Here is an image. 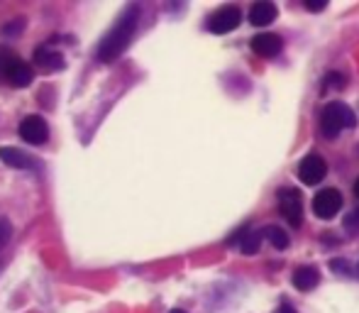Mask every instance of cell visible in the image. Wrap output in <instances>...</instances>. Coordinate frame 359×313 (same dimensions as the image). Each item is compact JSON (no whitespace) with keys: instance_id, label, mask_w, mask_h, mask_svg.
I'll use <instances>...</instances> for the list:
<instances>
[{"instance_id":"24","label":"cell","mask_w":359,"mask_h":313,"mask_svg":"<svg viewBox=\"0 0 359 313\" xmlns=\"http://www.w3.org/2000/svg\"><path fill=\"white\" fill-rule=\"evenodd\" d=\"M171 313H186V311H181V309H176V311H171Z\"/></svg>"},{"instance_id":"8","label":"cell","mask_w":359,"mask_h":313,"mask_svg":"<svg viewBox=\"0 0 359 313\" xmlns=\"http://www.w3.org/2000/svg\"><path fill=\"white\" fill-rule=\"evenodd\" d=\"M249 47H252V52L259 54V57H276L283 47V39L279 37V34L262 32V34H257V37H252Z\"/></svg>"},{"instance_id":"11","label":"cell","mask_w":359,"mask_h":313,"mask_svg":"<svg viewBox=\"0 0 359 313\" xmlns=\"http://www.w3.org/2000/svg\"><path fill=\"white\" fill-rule=\"evenodd\" d=\"M34 67L42 69V71H62V69L66 67V62H64L62 54L54 52V49L39 47L37 52H34Z\"/></svg>"},{"instance_id":"2","label":"cell","mask_w":359,"mask_h":313,"mask_svg":"<svg viewBox=\"0 0 359 313\" xmlns=\"http://www.w3.org/2000/svg\"><path fill=\"white\" fill-rule=\"evenodd\" d=\"M357 125V116L347 103L342 101H330L323 106L321 111V132L325 140H335L342 130Z\"/></svg>"},{"instance_id":"9","label":"cell","mask_w":359,"mask_h":313,"mask_svg":"<svg viewBox=\"0 0 359 313\" xmlns=\"http://www.w3.org/2000/svg\"><path fill=\"white\" fill-rule=\"evenodd\" d=\"M3 76L8 78L10 86H15V88H24V86H29V83H32L34 74H32V67H29V64H24L22 59L17 57L13 64H10L8 69H5Z\"/></svg>"},{"instance_id":"25","label":"cell","mask_w":359,"mask_h":313,"mask_svg":"<svg viewBox=\"0 0 359 313\" xmlns=\"http://www.w3.org/2000/svg\"><path fill=\"white\" fill-rule=\"evenodd\" d=\"M357 277H359V265H357Z\"/></svg>"},{"instance_id":"7","label":"cell","mask_w":359,"mask_h":313,"mask_svg":"<svg viewBox=\"0 0 359 313\" xmlns=\"http://www.w3.org/2000/svg\"><path fill=\"white\" fill-rule=\"evenodd\" d=\"M20 137L29 145H44L49 137V127L47 123L39 116H27L22 123H20Z\"/></svg>"},{"instance_id":"12","label":"cell","mask_w":359,"mask_h":313,"mask_svg":"<svg viewBox=\"0 0 359 313\" xmlns=\"http://www.w3.org/2000/svg\"><path fill=\"white\" fill-rule=\"evenodd\" d=\"M0 159H3V164H8V167H13V169H32L34 167L32 157H29L27 152L17 150V147H0Z\"/></svg>"},{"instance_id":"21","label":"cell","mask_w":359,"mask_h":313,"mask_svg":"<svg viewBox=\"0 0 359 313\" xmlns=\"http://www.w3.org/2000/svg\"><path fill=\"white\" fill-rule=\"evenodd\" d=\"M325 8H328V0H306V10H311V13H321Z\"/></svg>"},{"instance_id":"14","label":"cell","mask_w":359,"mask_h":313,"mask_svg":"<svg viewBox=\"0 0 359 313\" xmlns=\"http://www.w3.org/2000/svg\"><path fill=\"white\" fill-rule=\"evenodd\" d=\"M262 240H264V230H247V235L239 242L242 255H257L259 247H262Z\"/></svg>"},{"instance_id":"17","label":"cell","mask_w":359,"mask_h":313,"mask_svg":"<svg viewBox=\"0 0 359 313\" xmlns=\"http://www.w3.org/2000/svg\"><path fill=\"white\" fill-rule=\"evenodd\" d=\"M10 237H13V225H10L8 218L0 216V250H3V247L8 245Z\"/></svg>"},{"instance_id":"20","label":"cell","mask_w":359,"mask_h":313,"mask_svg":"<svg viewBox=\"0 0 359 313\" xmlns=\"http://www.w3.org/2000/svg\"><path fill=\"white\" fill-rule=\"evenodd\" d=\"M345 230H350V232L359 230V208H355L350 216H345Z\"/></svg>"},{"instance_id":"5","label":"cell","mask_w":359,"mask_h":313,"mask_svg":"<svg viewBox=\"0 0 359 313\" xmlns=\"http://www.w3.org/2000/svg\"><path fill=\"white\" fill-rule=\"evenodd\" d=\"M298 176L306 186H318L323 179L328 176V164L325 159L316 152H311L308 157H303V162L298 164Z\"/></svg>"},{"instance_id":"1","label":"cell","mask_w":359,"mask_h":313,"mask_svg":"<svg viewBox=\"0 0 359 313\" xmlns=\"http://www.w3.org/2000/svg\"><path fill=\"white\" fill-rule=\"evenodd\" d=\"M139 25V5H127L122 10V15L118 18V22L113 25L111 32L103 37L101 47H98V59L101 62H115L120 54L129 47L134 32Z\"/></svg>"},{"instance_id":"15","label":"cell","mask_w":359,"mask_h":313,"mask_svg":"<svg viewBox=\"0 0 359 313\" xmlns=\"http://www.w3.org/2000/svg\"><path fill=\"white\" fill-rule=\"evenodd\" d=\"M264 237H267L269 242H272V247H276V250H286L288 247V235L283 228L279 225H267L264 228Z\"/></svg>"},{"instance_id":"23","label":"cell","mask_w":359,"mask_h":313,"mask_svg":"<svg viewBox=\"0 0 359 313\" xmlns=\"http://www.w3.org/2000/svg\"><path fill=\"white\" fill-rule=\"evenodd\" d=\"M355 196L359 198V179H357V181H355Z\"/></svg>"},{"instance_id":"6","label":"cell","mask_w":359,"mask_h":313,"mask_svg":"<svg viewBox=\"0 0 359 313\" xmlns=\"http://www.w3.org/2000/svg\"><path fill=\"white\" fill-rule=\"evenodd\" d=\"M342 208V193L337 188H323L318 191V196L313 198V213L323 221H330L337 216V211Z\"/></svg>"},{"instance_id":"16","label":"cell","mask_w":359,"mask_h":313,"mask_svg":"<svg viewBox=\"0 0 359 313\" xmlns=\"http://www.w3.org/2000/svg\"><path fill=\"white\" fill-rule=\"evenodd\" d=\"M328 88H345V76L337 71H330L325 76V81H323V91H328Z\"/></svg>"},{"instance_id":"19","label":"cell","mask_w":359,"mask_h":313,"mask_svg":"<svg viewBox=\"0 0 359 313\" xmlns=\"http://www.w3.org/2000/svg\"><path fill=\"white\" fill-rule=\"evenodd\" d=\"M24 29V18H17L13 20V22H8L3 27V34H8V37H13V34H20Z\"/></svg>"},{"instance_id":"10","label":"cell","mask_w":359,"mask_h":313,"mask_svg":"<svg viewBox=\"0 0 359 313\" xmlns=\"http://www.w3.org/2000/svg\"><path fill=\"white\" fill-rule=\"evenodd\" d=\"M276 15H279L276 5L269 3V0H259V3H254L249 8V22L254 27H267V25H272L276 20Z\"/></svg>"},{"instance_id":"13","label":"cell","mask_w":359,"mask_h":313,"mask_svg":"<svg viewBox=\"0 0 359 313\" xmlns=\"http://www.w3.org/2000/svg\"><path fill=\"white\" fill-rule=\"evenodd\" d=\"M293 286H296L298 291H311L318 286V281H321V274H318L316 267H298L296 272H293Z\"/></svg>"},{"instance_id":"18","label":"cell","mask_w":359,"mask_h":313,"mask_svg":"<svg viewBox=\"0 0 359 313\" xmlns=\"http://www.w3.org/2000/svg\"><path fill=\"white\" fill-rule=\"evenodd\" d=\"M330 270L335 272V274H352V265L347 260H342V257L330 260Z\"/></svg>"},{"instance_id":"22","label":"cell","mask_w":359,"mask_h":313,"mask_svg":"<svg viewBox=\"0 0 359 313\" xmlns=\"http://www.w3.org/2000/svg\"><path fill=\"white\" fill-rule=\"evenodd\" d=\"M274 313H296V309H293L291 304H281V306H279V309L274 311Z\"/></svg>"},{"instance_id":"3","label":"cell","mask_w":359,"mask_h":313,"mask_svg":"<svg viewBox=\"0 0 359 313\" xmlns=\"http://www.w3.org/2000/svg\"><path fill=\"white\" fill-rule=\"evenodd\" d=\"M276 196H279V208H281L288 225L301 228L303 225V198H301L303 193L298 191V188H281Z\"/></svg>"},{"instance_id":"4","label":"cell","mask_w":359,"mask_h":313,"mask_svg":"<svg viewBox=\"0 0 359 313\" xmlns=\"http://www.w3.org/2000/svg\"><path fill=\"white\" fill-rule=\"evenodd\" d=\"M239 22H242V10L237 5H223L220 10H216L208 18V29L213 34H227L232 29H237Z\"/></svg>"}]
</instances>
